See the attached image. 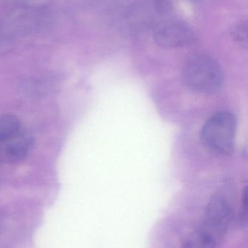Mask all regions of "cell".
<instances>
[{
	"label": "cell",
	"instance_id": "obj_1",
	"mask_svg": "<svg viewBox=\"0 0 248 248\" xmlns=\"http://www.w3.org/2000/svg\"><path fill=\"white\" fill-rule=\"evenodd\" d=\"M231 217L230 202L224 195H215L207 205L200 227L183 243L182 248H216L228 228Z\"/></svg>",
	"mask_w": 248,
	"mask_h": 248
},
{
	"label": "cell",
	"instance_id": "obj_2",
	"mask_svg": "<svg viewBox=\"0 0 248 248\" xmlns=\"http://www.w3.org/2000/svg\"><path fill=\"white\" fill-rule=\"evenodd\" d=\"M182 74L186 87L198 94H212L222 84L221 67L216 60L208 55H198L189 58Z\"/></svg>",
	"mask_w": 248,
	"mask_h": 248
},
{
	"label": "cell",
	"instance_id": "obj_3",
	"mask_svg": "<svg viewBox=\"0 0 248 248\" xmlns=\"http://www.w3.org/2000/svg\"><path fill=\"white\" fill-rule=\"evenodd\" d=\"M237 122L232 113L221 111L211 116L202 127L201 141L212 153L230 155L234 150Z\"/></svg>",
	"mask_w": 248,
	"mask_h": 248
},
{
	"label": "cell",
	"instance_id": "obj_4",
	"mask_svg": "<svg viewBox=\"0 0 248 248\" xmlns=\"http://www.w3.org/2000/svg\"><path fill=\"white\" fill-rule=\"evenodd\" d=\"M154 39L156 43L162 47L176 49L193 42L195 36L192 29L183 22L167 20L156 28Z\"/></svg>",
	"mask_w": 248,
	"mask_h": 248
},
{
	"label": "cell",
	"instance_id": "obj_5",
	"mask_svg": "<svg viewBox=\"0 0 248 248\" xmlns=\"http://www.w3.org/2000/svg\"><path fill=\"white\" fill-rule=\"evenodd\" d=\"M32 136L21 127L0 140V163H17L26 158L32 147Z\"/></svg>",
	"mask_w": 248,
	"mask_h": 248
},
{
	"label": "cell",
	"instance_id": "obj_6",
	"mask_svg": "<svg viewBox=\"0 0 248 248\" xmlns=\"http://www.w3.org/2000/svg\"><path fill=\"white\" fill-rule=\"evenodd\" d=\"M20 128V122L13 115L0 116V140Z\"/></svg>",
	"mask_w": 248,
	"mask_h": 248
},
{
	"label": "cell",
	"instance_id": "obj_7",
	"mask_svg": "<svg viewBox=\"0 0 248 248\" xmlns=\"http://www.w3.org/2000/svg\"><path fill=\"white\" fill-rule=\"evenodd\" d=\"M233 38L243 45L248 43V23L247 21H240L234 24L231 29Z\"/></svg>",
	"mask_w": 248,
	"mask_h": 248
},
{
	"label": "cell",
	"instance_id": "obj_8",
	"mask_svg": "<svg viewBox=\"0 0 248 248\" xmlns=\"http://www.w3.org/2000/svg\"><path fill=\"white\" fill-rule=\"evenodd\" d=\"M190 1H198V0H190Z\"/></svg>",
	"mask_w": 248,
	"mask_h": 248
}]
</instances>
